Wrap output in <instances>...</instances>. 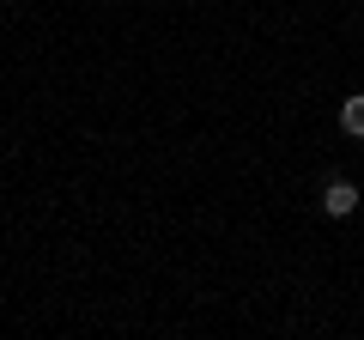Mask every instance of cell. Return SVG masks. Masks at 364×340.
<instances>
[{"mask_svg": "<svg viewBox=\"0 0 364 340\" xmlns=\"http://www.w3.org/2000/svg\"><path fill=\"white\" fill-rule=\"evenodd\" d=\"M352 207H358V188H352V183H328V188H322V213H334V219H346Z\"/></svg>", "mask_w": 364, "mask_h": 340, "instance_id": "1", "label": "cell"}, {"mask_svg": "<svg viewBox=\"0 0 364 340\" xmlns=\"http://www.w3.org/2000/svg\"><path fill=\"white\" fill-rule=\"evenodd\" d=\"M340 128L364 140V97H346V104H340Z\"/></svg>", "mask_w": 364, "mask_h": 340, "instance_id": "2", "label": "cell"}]
</instances>
